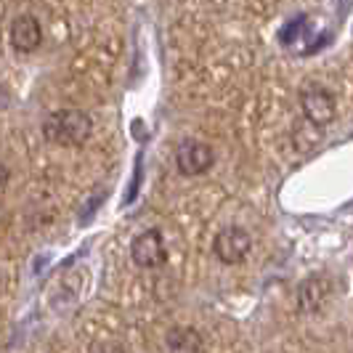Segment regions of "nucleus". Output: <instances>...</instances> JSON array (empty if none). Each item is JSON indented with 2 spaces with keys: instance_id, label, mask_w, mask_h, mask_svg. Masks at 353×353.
Segmentation results:
<instances>
[{
  "instance_id": "obj_4",
  "label": "nucleus",
  "mask_w": 353,
  "mask_h": 353,
  "mask_svg": "<svg viewBox=\"0 0 353 353\" xmlns=\"http://www.w3.org/2000/svg\"><path fill=\"white\" fill-rule=\"evenodd\" d=\"M250 248H252V239H250L248 231L239 229V226H226V229L215 236V245H212L218 261L226 265L242 263L248 258Z\"/></svg>"
},
{
  "instance_id": "obj_7",
  "label": "nucleus",
  "mask_w": 353,
  "mask_h": 353,
  "mask_svg": "<svg viewBox=\"0 0 353 353\" xmlns=\"http://www.w3.org/2000/svg\"><path fill=\"white\" fill-rule=\"evenodd\" d=\"M327 298H330V282L324 276H311L298 290V303L303 311H319Z\"/></svg>"
},
{
  "instance_id": "obj_2",
  "label": "nucleus",
  "mask_w": 353,
  "mask_h": 353,
  "mask_svg": "<svg viewBox=\"0 0 353 353\" xmlns=\"http://www.w3.org/2000/svg\"><path fill=\"white\" fill-rule=\"evenodd\" d=\"M301 106H303V114L305 120L316 128H324L335 120V96L324 85H305L301 93Z\"/></svg>"
},
{
  "instance_id": "obj_11",
  "label": "nucleus",
  "mask_w": 353,
  "mask_h": 353,
  "mask_svg": "<svg viewBox=\"0 0 353 353\" xmlns=\"http://www.w3.org/2000/svg\"><path fill=\"white\" fill-rule=\"evenodd\" d=\"M3 104H8V93L0 88V106H3Z\"/></svg>"
},
{
  "instance_id": "obj_8",
  "label": "nucleus",
  "mask_w": 353,
  "mask_h": 353,
  "mask_svg": "<svg viewBox=\"0 0 353 353\" xmlns=\"http://www.w3.org/2000/svg\"><path fill=\"white\" fill-rule=\"evenodd\" d=\"M170 353H202V335L192 327H176L165 337Z\"/></svg>"
},
{
  "instance_id": "obj_5",
  "label": "nucleus",
  "mask_w": 353,
  "mask_h": 353,
  "mask_svg": "<svg viewBox=\"0 0 353 353\" xmlns=\"http://www.w3.org/2000/svg\"><path fill=\"white\" fill-rule=\"evenodd\" d=\"M130 258L133 263L141 268H157L168 261V250H165V239L157 229H149L139 234L130 245Z\"/></svg>"
},
{
  "instance_id": "obj_6",
  "label": "nucleus",
  "mask_w": 353,
  "mask_h": 353,
  "mask_svg": "<svg viewBox=\"0 0 353 353\" xmlns=\"http://www.w3.org/2000/svg\"><path fill=\"white\" fill-rule=\"evenodd\" d=\"M40 43H43V27H40V21L35 17L24 14V17L14 19V24H11V46L19 53L37 51Z\"/></svg>"
},
{
  "instance_id": "obj_10",
  "label": "nucleus",
  "mask_w": 353,
  "mask_h": 353,
  "mask_svg": "<svg viewBox=\"0 0 353 353\" xmlns=\"http://www.w3.org/2000/svg\"><path fill=\"white\" fill-rule=\"evenodd\" d=\"M6 181H8V165H6L3 159H0V186H3Z\"/></svg>"
},
{
  "instance_id": "obj_9",
  "label": "nucleus",
  "mask_w": 353,
  "mask_h": 353,
  "mask_svg": "<svg viewBox=\"0 0 353 353\" xmlns=\"http://www.w3.org/2000/svg\"><path fill=\"white\" fill-rule=\"evenodd\" d=\"M301 24H303V19H295L292 24H290V30H284L282 32V37L290 43V40H295V35H298V30H301Z\"/></svg>"
},
{
  "instance_id": "obj_3",
  "label": "nucleus",
  "mask_w": 353,
  "mask_h": 353,
  "mask_svg": "<svg viewBox=\"0 0 353 353\" xmlns=\"http://www.w3.org/2000/svg\"><path fill=\"white\" fill-rule=\"evenodd\" d=\"M212 162H215V152H212L210 143L205 141H196V139H186V141H181L176 152V165L178 170L183 173V176H202V173H208L212 168Z\"/></svg>"
},
{
  "instance_id": "obj_1",
  "label": "nucleus",
  "mask_w": 353,
  "mask_h": 353,
  "mask_svg": "<svg viewBox=\"0 0 353 353\" xmlns=\"http://www.w3.org/2000/svg\"><path fill=\"white\" fill-rule=\"evenodd\" d=\"M93 123L83 109H56L46 117L43 133L59 146H83L90 139Z\"/></svg>"
}]
</instances>
